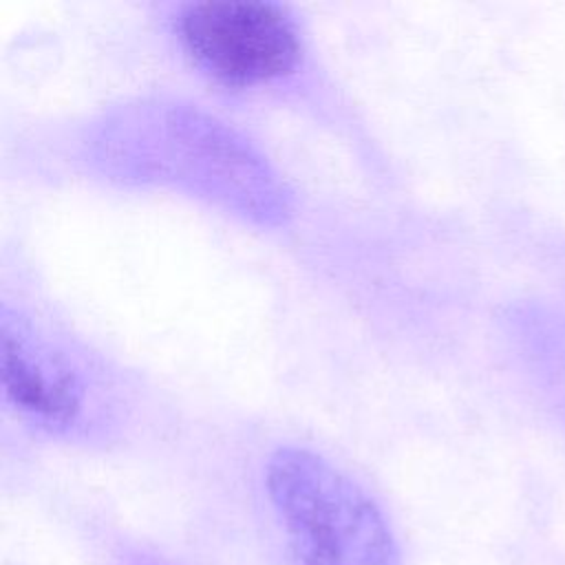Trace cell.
I'll return each mask as SVG.
<instances>
[{
  "label": "cell",
  "instance_id": "1",
  "mask_svg": "<svg viewBox=\"0 0 565 565\" xmlns=\"http://www.w3.org/2000/svg\"><path fill=\"white\" fill-rule=\"evenodd\" d=\"M88 166L108 181L185 194L258 227H280L294 196L271 161L216 115L179 99H135L86 132Z\"/></svg>",
  "mask_w": 565,
  "mask_h": 565
},
{
  "label": "cell",
  "instance_id": "2",
  "mask_svg": "<svg viewBox=\"0 0 565 565\" xmlns=\"http://www.w3.org/2000/svg\"><path fill=\"white\" fill-rule=\"evenodd\" d=\"M265 488L302 565H399L380 505L322 455L300 446L274 450Z\"/></svg>",
  "mask_w": 565,
  "mask_h": 565
},
{
  "label": "cell",
  "instance_id": "3",
  "mask_svg": "<svg viewBox=\"0 0 565 565\" xmlns=\"http://www.w3.org/2000/svg\"><path fill=\"white\" fill-rule=\"evenodd\" d=\"M0 380L4 402L31 426L77 437L108 415L102 369L84 349L22 307L2 302Z\"/></svg>",
  "mask_w": 565,
  "mask_h": 565
},
{
  "label": "cell",
  "instance_id": "4",
  "mask_svg": "<svg viewBox=\"0 0 565 565\" xmlns=\"http://www.w3.org/2000/svg\"><path fill=\"white\" fill-rule=\"evenodd\" d=\"M172 35L199 73L234 90L285 82L305 57L298 20L276 2H185L172 15Z\"/></svg>",
  "mask_w": 565,
  "mask_h": 565
}]
</instances>
